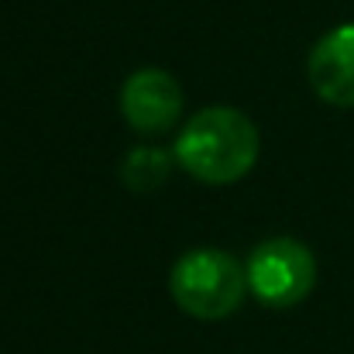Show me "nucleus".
<instances>
[{
	"label": "nucleus",
	"mask_w": 354,
	"mask_h": 354,
	"mask_svg": "<svg viewBox=\"0 0 354 354\" xmlns=\"http://www.w3.org/2000/svg\"><path fill=\"white\" fill-rule=\"evenodd\" d=\"M120 114L141 138H158L176 127L183 114V86L172 73L145 66L120 86Z\"/></svg>",
	"instance_id": "20e7f679"
},
{
	"label": "nucleus",
	"mask_w": 354,
	"mask_h": 354,
	"mask_svg": "<svg viewBox=\"0 0 354 354\" xmlns=\"http://www.w3.org/2000/svg\"><path fill=\"white\" fill-rule=\"evenodd\" d=\"M310 86L330 107H354V24H341L327 31L306 62Z\"/></svg>",
	"instance_id": "39448f33"
},
{
	"label": "nucleus",
	"mask_w": 354,
	"mask_h": 354,
	"mask_svg": "<svg viewBox=\"0 0 354 354\" xmlns=\"http://www.w3.org/2000/svg\"><path fill=\"white\" fill-rule=\"evenodd\" d=\"M169 292L183 313L217 324L227 320L251 292L248 268L221 248H193L172 265Z\"/></svg>",
	"instance_id": "f03ea898"
},
{
	"label": "nucleus",
	"mask_w": 354,
	"mask_h": 354,
	"mask_svg": "<svg viewBox=\"0 0 354 354\" xmlns=\"http://www.w3.org/2000/svg\"><path fill=\"white\" fill-rule=\"evenodd\" d=\"M172 162H176L172 151H165L158 145H138L127 151V158L120 165V179L131 193H151V189L165 186Z\"/></svg>",
	"instance_id": "423d86ee"
},
{
	"label": "nucleus",
	"mask_w": 354,
	"mask_h": 354,
	"mask_svg": "<svg viewBox=\"0 0 354 354\" xmlns=\"http://www.w3.org/2000/svg\"><path fill=\"white\" fill-rule=\"evenodd\" d=\"M248 289L258 303L289 310L299 306L317 286V258L296 237H268L248 258Z\"/></svg>",
	"instance_id": "7ed1b4c3"
},
{
	"label": "nucleus",
	"mask_w": 354,
	"mask_h": 354,
	"mask_svg": "<svg viewBox=\"0 0 354 354\" xmlns=\"http://www.w3.org/2000/svg\"><path fill=\"white\" fill-rule=\"evenodd\" d=\"M261 151L254 120L237 107H203L179 131L172 155L176 165L207 186H231L244 179Z\"/></svg>",
	"instance_id": "f257e3e1"
}]
</instances>
